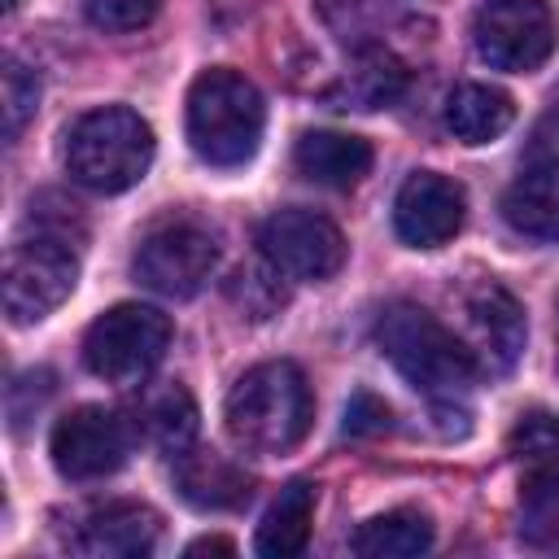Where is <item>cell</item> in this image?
Here are the masks:
<instances>
[{
	"label": "cell",
	"instance_id": "obj_1",
	"mask_svg": "<svg viewBox=\"0 0 559 559\" xmlns=\"http://www.w3.org/2000/svg\"><path fill=\"white\" fill-rule=\"evenodd\" d=\"M79 240L83 227L74 223V205L39 210L31 205L26 236H17L4 253V314L13 328H31L48 319L79 284Z\"/></svg>",
	"mask_w": 559,
	"mask_h": 559
},
{
	"label": "cell",
	"instance_id": "obj_2",
	"mask_svg": "<svg viewBox=\"0 0 559 559\" xmlns=\"http://www.w3.org/2000/svg\"><path fill=\"white\" fill-rule=\"evenodd\" d=\"M376 345L411 389L432 397V406L463 402V393L480 376L472 349L432 310H424L415 301H393L380 310Z\"/></svg>",
	"mask_w": 559,
	"mask_h": 559
},
{
	"label": "cell",
	"instance_id": "obj_3",
	"mask_svg": "<svg viewBox=\"0 0 559 559\" xmlns=\"http://www.w3.org/2000/svg\"><path fill=\"white\" fill-rule=\"evenodd\" d=\"M227 437L249 454H288L306 441L314 419V397L297 362L275 358L249 367L223 406Z\"/></svg>",
	"mask_w": 559,
	"mask_h": 559
},
{
	"label": "cell",
	"instance_id": "obj_4",
	"mask_svg": "<svg viewBox=\"0 0 559 559\" xmlns=\"http://www.w3.org/2000/svg\"><path fill=\"white\" fill-rule=\"evenodd\" d=\"M61 162L70 179L92 192H127L153 166V127L127 105L92 109L66 127Z\"/></svg>",
	"mask_w": 559,
	"mask_h": 559
},
{
	"label": "cell",
	"instance_id": "obj_5",
	"mask_svg": "<svg viewBox=\"0 0 559 559\" xmlns=\"http://www.w3.org/2000/svg\"><path fill=\"white\" fill-rule=\"evenodd\" d=\"M262 127L266 105L245 74L218 66L197 74V83L188 87V144L201 162L218 170L245 166L262 144Z\"/></svg>",
	"mask_w": 559,
	"mask_h": 559
},
{
	"label": "cell",
	"instance_id": "obj_6",
	"mask_svg": "<svg viewBox=\"0 0 559 559\" xmlns=\"http://www.w3.org/2000/svg\"><path fill=\"white\" fill-rule=\"evenodd\" d=\"M170 319L153 306L122 301L105 310L83 336V362L105 384H140L166 358Z\"/></svg>",
	"mask_w": 559,
	"mask_h": 559
},
{
	"label": "cell",
	"instance_id": "obj_7",
	"mask_svg": "<svg viewBox=\"0 0 559 559\" xmlns=\"http://www.w3.org/2000/svg\"><path fill=\"white\" fill-rule=\"evenodd\" d=\"M214 266H218V240L210 227H201L192 218L157 223L153 231H144V240L135 245V258H131L135 280L170 301L201 293L205 280L214 275Z\"/></svg>",
	"mask_w": 559,
	"mask_h": 559
},
{
	"label": "cell",
	"instance_id": "obj_8",
	"mask_svg": "<svg viewBox=\"0 0 559 559\" xmlns=\"http://www.w3.org/2000/svg\"><path fill=\"white\" fill-rule=\"evenodd\" d=\"M476 52L507 74H528L555 52V17L546 0H485L472 17Z\"/></svg>",
	"mask_w": 559,
	"mask_h": 559
},
{
	"label": "cell",
	"instance_id": "obj_9",
	"mask_svg": "<svg viewBox=\"0 0 559 559\" xmlns=\"http://www.w3.org/2000/svg\"><path fill=\"white\" fill-rule=\"evenodd\" d=\"M135 445V424L109 406H74L52 428V467L66 480H105L114 476Z\"/></svg>",
	"mask_w": 559,
	"mask_h": 559
},
{
	"label": "cell",
	"instance_id": "obj_10",
	"mask_svg": "<svg viewBox=\"0 0 559 559\" xmlns=\"http://www.w3.org/2000/svg\"><path fill=\"white\" fill-rule=\"evenodd\" d=\"M258 249L271 266H280L288 280H332L345 266V236L332 218L314 214V210H275L271 218H262L258 227Z\"/></svg>",
	"mask_w": 559,
	"mask_h": 559
},
{
	"label": "cell",
	"instance_id": "obj_11",
	"mask_svg": "<svg viewBox=\"0 0 559 559\" xmlns=\"http://www.w3.org/2000/svg\"><path fill=\"white\" fill-rule=\"evenodd\" d=\"M463 328L467 349L480 371H511L524 354V310L498 280H476L463 288Z\"/></svg>",
	"mask_w": 559,
	"mask_h": 559
},
{
	"label": "cell",
	"instance_id": "obj_12",
	"mask_svg": "<svg viewBox=\"0 0 559 559\" xmlns=\"http://www.w3.org/2000/svg\"><path fill=\"white\" fill-rule=\"evenodd\" d=\"M467 197L454 179L437 170H415L393 197V231L411 249H441L459 236Z\"/></svg>",
	"mask_w": 559,
	"mask_h": 559
},
{
	"label": "cell",
	"instance_id": "obj_13",
	"mask_svg": "<svg viewBox=\"0 0 559 559\" xmlns=\"http://www.w3.org/2000/svg\"><path fill=\"white\" fill-rule=\"evenodd\" d=\"M162 515L144 502H105L79 515L66 546L92 559H140L157 546Z\"/></svg>",
	"mask_w": 559,
	"mask_h": 559
},
{
	"label": "cell",
	"instance_id": "obj_14",
	"mask_svg": "<svg viewBox=\"0 0 559 559\" xmlns=\"http://www.w3.org/2000/svg\"><path fill=\"white\" fill-rule=\"evenodd\" d=\"M175 489L183 493V502H192L201 511H231V507L249 502L253 476L214 450L188 445L183 454H175Z\"/></svg>",
	"mask_w": 559,
	"mask_h": 559
},
{
	"label": "cell",
	"instance_id": "obj_15",
	"mask_svg": "<svg viewBox=\"0 0 559 559\" xmlns=\"http://www.w3.org/2000/svg\"><path fill=\"white\" fill-rule=\"evenodd\" d=\"M293 166L323 188H354L371 170V144L349 131H306L293 144Z\"/></svg>",
	"mask_w": 559,
	"mask_h": 559
},
{
	"label": "cell",
	"instance_id": "obj_16",
	"mask_svg": "<svg viewBox=\"0 0 559 559\" xmlns=\"http://www.w3.org/2000/svg\"><path fill=\"white\" fill-rule=\"evenodd\" d=\"M502 218L533 240H559V157L533 162L502 192Z\"/></svg>",
	"mask_w": 559,
	"mask_h": 559
},
{
	"label": "cell",
	"instance_id": "obj_17",
	"mask_svg": "<svg viewBox=\"0 0 559 559\" xmlns=\"http://www.w3.org/2000/svg\"><path fill=\"white\" fill-rule=\"evenodd\" d=\"M406 92V66L380 48V44H358L354 48V66L345 70V79L328 92V100L336 109H384Z\"/></svg>",
	"mask_w": 559,
	"mask_h": 559
},
{
	"label": "cell",
	"instance_id": "obj_18",
	"mask_svg": "<svg viewBox=\"0 0 559 559\" xmlns=\"http://www.w3.org/2000/svg\"><path fill=\"white\" fill-rule=\"evenodd\" d=\"M314 502H319V485L297 476L280 489V498L266 507L262 524H258V537H253V550L266 555V559H293L306 550L310 542V520H314Z\"/></svg>",
	"mask_w": 559,
	"mask_h": 559
},
{
	"label": "cell",
	"instance_id": "obj_19",
	"mask_svg": "<svg viewBox=\"0 0 559 559\" xmlns=\"http://www.w3.org/2000/svg\"><path fill=\"white\" fill-rule=\"evenodd\" d=\"M515 122V100L489 83H459L445 96V127L463 144H489Z\"/></svg>",
	"mask_w": 559,
	"mask_h": 559
},
{
	"label": "cell",
	"instance_id": "obj_20",
	"mask_svg": "<svg viewBox=\"0 0 559 559\" xmlns=\"http://www.w3.org/2000/svg\"><path fill=\"white\" fill-rule=\"evenodd\" d=\"M197 419L201 415H197L192 393L179 380H166V384H157V389L144 393L135 432H144L166 459H175V454H183L197 441Z\"/></svg>",
	"mask_w": 559,
	"mask_h": 559
},
{
	"label": "cell",
	"instance_id": "obj_21",
	"mask_svg": "<svg viewBox=\"0 0 559 559\" xmlns=\"http://www.w3.org/2000/svg\"><path fill=\"white\" fill-rule=\"evenodd\" d=\"M428 546H432V520L415 507L384 511L354 533V555L362 559H411L424 555Z\"/></svg>",
	"mask_w": 559,
	"mask_h": 559
},
{
	"label": "cell",
	"instance_id": "obj_22",
	"mask_svg": "<svg viewBox=\"0 0 559 559\" xmlns=\"http://www.w3.org/2000/svg\"><path fill=\"white\" fill-rule=\"evenodd\" d=\"M520 537L559 550V472H533L520 498Z\"/></svg>",
	"mask_w": 559,
	"mask_h": 559
},
{
	"label": "cell",
	"instance_id": "obj_23",
	"mask_svg": "<svg viewBox=\"0 0 559 559\" xmlns=\"http://www.w3.org/2000/svg\"><path fill=\"white\" fill-rule=\"evenodd\" d=\"M284 280H288V275L262 258V262L240 266V271L227 280V297L236 301V310H240L245 319H271V314H280V306L288 301Z\"/></svg>",
	"mask_w": 559,
	"mask_h": 559
},
{
	"label": "cell",
	"instance_id": "obj_24",
	"mask_svg": "<svg viewBox=\"0 0 559 559\" xmlns=\"http://www.w3.org/2000/svg\"><path fill=\"white\" fill-rule=\"evenodd\" d=\"M507 454L528 463L533 472H559V415L524 411L507 432Z\"/></svg>",
	"mask_w": 559,
	"mask_h": 559
},
{
	"label": "cell",
	"instance_id": "obj_25",
	"mask_svg": "<svg viewBox=\"0 0 559 559\" xmlns=\"http://www.w3.org/2000/svg\"><path fill=\"white\" fill-rule=\"evenodd\" d=\"M0 87H4V140H17L22 127H26V122L35 118V109H39V79H35V70H26L17 57H4Z\"/></svg>",
	"mask_w": 559,
	"mask_h": 559
},
{
	"label": "cell",
	"instance_id": "obj_26",
	"mask_svg": "<svg viewBox=\"0 0 559 559\" xmlns=\"http://www.w3.org/2000/svg\"><path fill=\"white\" fill-rule=\"evenodd\" d=\"M162 0H83V13L96 31H109V35H127V31H140L157 17Z\"/></svg>",
	"mask_w": 559,
	"mask_h": 559
},
{
	"label": "cell",
	"instance_id": "obj_27",
	"mask_svg": "<svg viewBox=\"0 0 559 559\" xmlns=\"http://www.w3.org/2000/svg\"><path fill=\"white\" fill-rule=\"evenodd\" d=\"M314 4H319L323 22H328L332 31H341L345 39L354 35L358 44H367V35H371V26L384 17V4H389V0H314Z\"/></svg>",
	"mask_w": 559,
	"mask_h": 559
},
{
	"label": "cell",
	"instance_id": "obj_28",
	"mask_svg": "<svg viewBox=\"0 0 559 559\" xmlns=\"http://www.w3.org/2000/svg\"><path fill=\"white\" fill-rule=\"evenodd\" d=\"M52 393V371H26V376H17L13 384H9V419H13V428L17 424H26L39 406H44V397Z\"/></svg>",
	"mask_w": 559,
	"mask_h": 559
},
{
	"label": "cell",
	"instance_id": "obj_29",
	"mask_svg": "<svg viewBox=\"0 0 559 559\" xmlns=\"http://www.w3.org/2000/svg\"><path fill=\"white\" fill-rule=\"evenodd\" d=\"M384 428H389V406H384L376 393L358 389V393L349 397V406H345V432H349V437H376V432H384Z\"/></svg>",
	"mask_w": 559,
	"mask_h": 559
},
{
	"label": "cell",
	"instance_id": "obj_30",
	"mask_svg": "<svg viewBox=\"0 0 559 559\" xmlns=\"http://www.w3.org/2000/svg\"><path fill=\"white\" fill-rule=\"evenodd\" d=\"M231 550H236V542H231V537H197L183 555L192 559V555H231Z\"/></svg>",
	"mask_w": 559,
	"mask_h": 559
},
{
	"label": "cell",
	"instance_id": "obj_31",
	"mask_svg": "<svg viewBox=\"0 0 559 559\" xmlns=\"http://www.w3.org/2000/svg\"><path fill=\"white\" fill-rule=\"evenodd\" d=\"M4 9H9V13H13V9H17V0H4Z\"/></svg>",
	"mask_w": 559,
	"mask_h": 559
}]
</instances>
